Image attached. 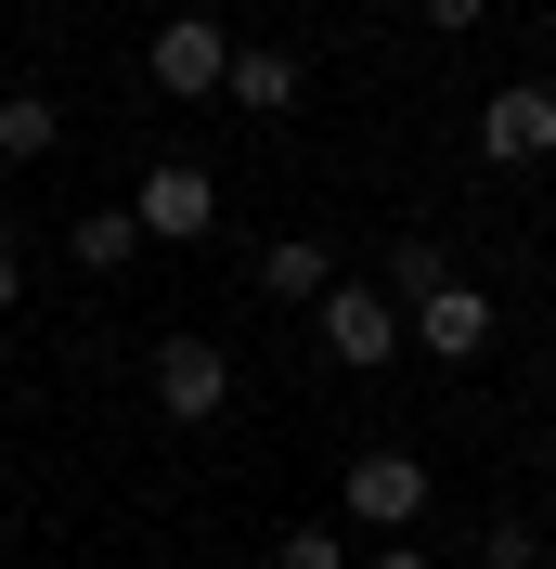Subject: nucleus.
Masks as SVG:
<instances>
[{"label":"nucleus","instance_id":"obj_1","mask_svg":"<svg viewBox=\"0 0 556 569\" xmlns=\"http://www.w3.org/2000/svg\"><path fill=\"white\" fill-rule=\"evenodd\" d=\"M479 156H492V169H544V156H556V91H544V78H505V91L479 104Z\"/></svg>","mask_w":556,"mask_h":569},{"label":"nucleus","instance_id":"obj_2","mask_svg":"<svg viewBox=\"0 0 556 569\" xmlns=\"http://www.w3.org/2000/svg\"><path fill=\"white\" fill-rule=\"evenodd\" d=\"M324 350L349 376H376V362H401V311H388L376 284H324Z\"/></svg>","mask_w":556,"mask_h":569},{"label":"nucleus","instance_id":"obj_3","mask_svg":"<svg viewBox=\"0 0 556 569\" xmlns=\"http://www.w3.org/2000/svg\"><path fill=\"white\" fill-rule=\"evenodd\" d=\"M349 518L363 531H415L427 518V453H349Z\"/></svg>","mask_w":556,"mask_h":569},{"label":"nucleus","instance_id":"obj_4","mask_svg":"<svg viewBox=\"0 0 556 569\" xmlns=\"http://www.w3.org/2000/svg\"><path fill=\"white\" fill-rule=\"evenodd\" d=\"M130 220H142V233H156V247H195V233H208V220H220V181H208V169H181V156H169V169H142Z\"/></svg>","mask_w":556,"mask_h":569},{"label":"nucleus","instance_id":"obj_5","mask_svg":"<svg viewBox=\"0 0 556 569\" xmlns=\"http://www.w3.org/2000/svg\"><path fill=\"white\" fill-rule=\"evenodd\" d=\"M220 66H234V39H220L208 13H169V27L142 39V78H156V91H220Z\"/></svg>","mask_w":556,"mask_h":569},{"label":"nucleus","instance_id":"obj_6","mask_svg":"<svg viewBox=\"0 0 556 569\" xmlns=\"http://www.w3.org/2000/svg\"><path fill=\"white\" fill-rule=\"evenodd\" d=\"M401 323H415L427 362H479V350H492V298H479V284H427Z\"/></svg>","mask_w":556,"mask_h":569},{"label":"nucleus","instance_id":"obj_7","mask_svg":"<svg viewBox=\"0 0 556 569\" xmlns=\"http://www.w3.org/2000/svg\"><path fill=\"white\" fill-rule=\"evenodd\" d=\"M156 401H169L181 427H208L220 401H234V362H220L208 337H169V350H156Z\"/></svg>","mask_w":556,"mask_h":569},{"label":"nucleus","instance_id":"obj_8","mask_svg":"<svg viewBox=\"0 0 556 569\" xmlns=\"http://www.w3.org/2000/svg\"><path fill=\"white\" fill-rule=\"evenodd\" d=\"M220 91H234V104H259V117H285V104H298V52H234V66H220Z\"/></svg>","mask_w":556,"mask_h":569},{"label":"nucleus","instance_id":"obj_9","mask_svg":"<svg viewBox=\"0 0 556 569\" xmlns=\"http://www.w3.org/2000/svg\"><path fill=\"white\" fill-rule=\"evenodd\" d=\"M66 259H78V272H130V259H142V220H130V208H91V220L66 233Z\"/></svg>","mask_w":556,"mask_h":569},{"label":"nucleus","instance_id":"obj_10","mask_svg":"<svg viewBox=\"0 0 556 569\" xmlns=\"http://www.w3.org/2000/svg\"><path fill=\"white\" fill-rule=\"evenodd\" d=\"M52 156V91H0V169Z\"/></svg>","mask_w":556,"mask_h":569},{"label":"nucleus","instance_id":"obj_11","mask_svg":"<svg viewBox=\"0 0 556 569\" xmlns=\"http://www.w3.org/2000/svg\"><path fill=\"white\" fill-rule=\"evenodd\" d=\"M427 284H453V247H427V233H415V247H388V284H376L388 311H415Z\"/></svg>","mask_w":556,"mask_h":569},{"label":"nucleus","instance_id":"obj_12","mask_svg":"<svg viewBox=\"0 0 556 569\" xmlns=\"http://www.w3.org/2000/svg\"><path fill=\"white\" fill-rule=\"evenodd\" d=\"M259 284L272 298H324L337 284V247H259Z\"/></svg>","mask_w":556,"mask_h":569},{"label":"nucleus","instance_id":"obj_13","mask_svg":"<svg viewBox=\"0 0 556 569\" xmlns=\"http://www.w3.org/2000/svg\"><path fill=\"white\" fill-rule=\"evenodd\" d=\"M272 569H349V543H337V531H311V518H298V531L272 543Z\"/></svg>","mask_w":556,"mask_h":569},{"label":"nucleus","instance_id":"obj_14","mask_svg":"<svg viewBox=\"0 0 556 569\" xmlns=\"http://www.w3.org/2000/svg\"><path fill=\"white\" fill-rule=\"evenodd\" d=\"M479 569H544V543H530L518 518H492V531H479Z\"/></svg>","mask_w":556,"mask_h":569},{"label":"nucleus","instance_id":"obj_15","mask_svg":"<svg viewBox=\"0 0 556 569\" xmlns=\"http://www.w3.org/2000/svg\"><path fill=\"white\" fill-rule=\"evenodd\" d=\"M415 13H427V27H479L492 0H415Z\"/></svg>","mask_w":556,"mask_h":569},{"label":"nucleus","instance_id":"obj_16","mask_svg":"<svg viewBox=\"0 0 556 569\" xmlns=\"http://www.w3.org/2000/svg\"><path fill=\"white\" fill-rule=\"evenodd\" d=\"M13 284H27V247H13V220H0V311H13Z\"/></svg>","mask_w":556,"mask_h":569},{"label":"nucleus","instance_id":"obj_17","mask_svg":"<svg viewBox=\"0 0 556 569\" xmlns=\"http://www.w3.org/2000/svg\"><path fill=\"white\" fill-rule=\"evenodd\" d=\"M363 569H440V557H415V531H401V543H388V557H363Z\"/></svg>","mask_w":556,"mask_h":569}]
</instances>
